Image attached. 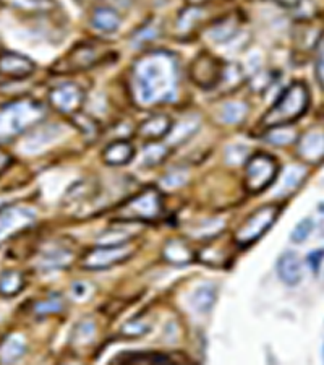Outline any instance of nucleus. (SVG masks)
<instances>
[{
	"label": "nucleus",
	"instance_id": "f257e3e1",
	"mask_svg": "<svg viewBox=\"0 0 324 365\" xmlns=\"http://www.w3.org/2000/svg\"><path fill=\"white\" fill-rule=\"evenodd\" d=\"M133 89L141 106L174 101L178 93V65L174 55L166 50L141 55L133 65Z\"/></svg>",
	"mask_w": 324,
	"mask_h": 365
},
{
	"label": "nucleus",
	"instance_id": "f03ea898",
	"mask_svg": "<svg viewBox=\"0 0 324 365\" xmlns=\"http://www.w3.org/2000/svg\"><path fill=\"white\" fill-rule=\"evenodd\" d=\"M46 116V108L31 98H21L0 106V142L18 137L37 125Z\"/></svg>",
	"mask_w": 324,
	"mask_h": 365
},
{
	"label": "nucleus",
	"instance_id": "7ed1b4c3",
	"mask_svg": "<svg viewBox=\"0 0 324 365\" xmlns=\"http://www.w3.org/2000/svg\"><path fill=\"white\" fill-rule=\"evenodd\" d=\"M310 94L305 83L294 82L284 89L281 96L277 98L274 106L266 112L261 120V127L270 130V128L284 127L287 123H292L301 117L308 109Z\"/></svg>",
	"mask_w": 324,
	"mask_h": 365
},
{
	"label": "nucleus",
	"instance_id": "20e7f679",
	"mask_svg": "<svg viewBox=\"0 0 324 365\" xmlns=\"http://www.w3.org/2000/svg\"><path fill=\"white\" fill-rule=\"evenodd\" d=\"M162 215V198L158 189L149 187L127 201L117 211V216L125 223L132 221H154Z\"/></svg>",
	"mask_w": 324,
	"mask_h": 365
},
{
	"label": "nucleus",
	"instance_id": "39448f33",
	"mask_svg": "<svg viewBox=\"0 0 324 365\" xmlns=\"http://www.w3.org/2000/svg\"><path fill=\"white\" fill-rule=\"evenodd\" d=\"M277 161L270 155L251 156L245 167V189L248 193H260L274 182L277 177Z\"/></svg>",
	"mask_w": 324,
	"mask_h": 365
},
{
	"label": "nucleus",
	"instance_id": "423d86ee",
	"mask_svg": "<svg viewBox=\"0 0 324 365\" xmlns=\"http://www.w3.org/2000/svg\"><path fill=\"white\" fill-rule=\"evenodd\" d=\"M279 216V208L267 205L256 210L236 232V244L238 247H250L256 240L262 237V234L270 231V228L274 224Z\"/></svg>",
	"mask_w": 324,
	"mask_h": 365
},
{
	"label": "nucleus",
	"instance_id": "0eeeda50",
	"mask_svg": "<svg viewBox=\"0 0 324 365\" xmlns=\"http://www.w3.org/2000/svg\"><path fill=\"white\" fill-rule=\"evenodd\" d=\"M108 54V47L104 44L98 43H83L78 44L75 49L70 50V54L59 62L55 70L60 73H70V72H81L86 70L89 67H94L104 59Z\"/></svg>",
	"mask_w": 324,
	"mask_h": 365
},
{
	"label": "nucleus",
	"instance_id": "6e6552de",
	"mask_svg": "<svg viewBox=\"0 0 324 365\" xmlns=\"http://www.w3.org/2000/svg\"><path fill=\"white\" fill-rule=\"evenodd\" d=\"M133 252H135V249L128 242L99 245L94 247L83 257L81 265L86 269H105L128 260L133 255Z\"/></svg>",
	"mask_w": 324,
	"mask_h": 365
},
{
	"label": "nucleus",
	"instance_id": "1a4fd4ad",
	"mask_svg": "<svg viewBox=\"0 0 324 365\" xmlns=\"http://www.w3.org/2000/svg\"><path fill=\"white\" fill-rule=\"evenodd\" d=\"M36 213L28 206L8 205L0 210V244L35 224Z\"/></svg>",
	"mask_w": 324,
	"mask_h": 365
},
{
	"label": "nucleus",
	"instance_id": "9d476101",
	"mask_svg": "<svg viewBox=\"0 0 324 365\" xmlns=\"http://www.w3.org/2000/svg\"><path fill=\"white\" fill-rule=\"evenodd\" d=\"M222 72H224V67H222L219 59H216L214 55L208 52H201L192 62L190 78H192V82L197 86L203 89H212L221 83Z\"/></svg>",
	"mask_w": 324,
	"mask_h": 365
},
{
	"label": "nucleus",
	"instance_id": "9b49d317",
	"mask_svg": "<svg viewBox=\"0 0 324 365\" xmlns=\"http://www.w3.org/2000/svg\"><path fill=\"white\" fill-rule=\"evenodd\" d=\"M83 99H85V94L75 83H64V85L55 86L49 93L50 106L62 112V114H76L81 108Z\"/></svg>",
	"mask_w": 324,
	"mask_h": 365
},
{
	"label": "nucleus",
	"instance_id": "f8f14e48",
	"mask_svg": "<svg viewBox=\"0 0 324 365\" xmlns=\"http://www.w3.org/2000/svg\"><path fill=\"white\" fill-rule=\"evenodd\" d=\"M36 65L30 57L23 54L13 52V50H4L0 52V75L23 80L35 72Z\"/></svg>",
	"mask_w": 324,
	"mask_h": 365
},
{
	"label": "nucleus",
	"instance_id": "ddd939ff",
	"mask_svg": "<svg viewBox=\"0 0 324 365\" xmlns=\"http://www.w3.org/2000/svg\"><path fill=\"white\" fill-rule=\"evenodd\" d=\"M297 153L308 164H318L324 159V132L311 130L299 140Z\"/></svg>",
	"mask_w": 324,
	"mask_h": 365
},
{
	"label": "nucleus",
	"instance_id": "4468645a",
	"mask_svg": "<svg viewBox=\"0 0 324 365\" xmlns=\"http://www.w3.org/2000/svg\"><path fill=\"white\" fill-rule=\"evenodd\" d=\"M277 276L287 286H297L301 281V263L295 252H284L277 260Z\"/></svg>",
	"mask_w": 324,
	"mask_h": 365
},
{
	"label": "nucleus",
	"instance_id": "2eb2a0df",
	"mask_svg": "<svg viewBox=\"0 0 324 365\" xmlns=\"http://www.w3.org/2000/svg\"><path fill=\"white\" fill-rule=\"evenodd\" d=\"M172 120L167 116H154L138 127V135L144 140H159L169 135Z\"/></svg>",
	"mask_w": 324,
	"mask_h": 365
},
{
	"label": "nucleus",
	"instance_id": "dca6fc26",
	"mask_svg": "<svg viewBox=\"0 0 324 365\" xmlns=\"http://www.w3.org/2000/svg\"><path fill=\"white\" fill-rule=\"evenodd\" d=\"M133 155H135L133 146L128 142H124V140H119V142L110 143L104 150L103 159L109 166H124L132 161Z\"/></svg>",
	"mask_w": 324,
	"mask_h": 365
},
{
	"label": "nucleus",
	"instance_id": "f3484780",
	"mask_svg": "<svg viewBox=\"0 0 324 365\" xmlns=\"http://www.w3.org/2000/svg\"><path fill=\"white\" fill-rule=\"evenodd\" d=\"M26 342L23 336L12 335L2 342L0 346V362L2 364H15L25 356Z\"/></svg>",
	"mask_w": 324,
	"mask_h": 365
},
{
	"label": "nucleus",
	"instance_id": "a211bd4d",
	"mask_svg": "<svg viewBox=\"0 0 324 365\" xmlns=\"http://www.w3.org/2000/svg\"><path fill=\"white\" fill-rule=\"evenodd\" d=\"M91 23L103 33H115L120 26V15L109 7H99L94 10Z\"/></svg>",
	"mask_w": 324,
	"mask_h": 365
},
{
	"label": "nucleus",
	"instance_id": "6ab92c4d",
	"mask_svg": "<svg viewBox=\"0 0 324 365\" xmlns=\"http://www.w3.org/2000/svg\"><path fill=\"white\" fill-rule=\"evenodd\" d=\"M25 276L18 269H7L0 274V296L13 297L23 289Z\"/></svg>",
	"mask_w": 324,
	"mask_h": 365
},
{
	"label": "nucleus",
	"instance_id": "aec40b11",
	"mask_svg": "<svg viewBox=\"0 0 324 365\" xmlns=\"http://www.w3.org/2000/svg\"><path fill=\"white\" fill-rule=\"evenodd\" d=\"M162 257L169 263H174V265H185L192 260V252H190L188 245L183 240L177 239L166 244L164 250H162Z\"/></svg>",
	"mask_w": 324,
	"mask_h": 365
},
{
	"label": "nucleus",
	"instance_id": "412c9836",
	"mask_svg": "<svg viewBox=\"0 0 324 365\" xmlns=\"http://www.w3.org/2000/svg\"><path fill=\"white\" fill-rule=\"evenodd\" d=\"M216 288L211 284L201 286L192 297V305L198 313H209L212 305L216 302Z\"/></svg>",
	"mask_w": 324,
	"mask_h": 365
},
{
	"label": "nucleus",
	"instance_id": "4be33fe9",
	"mask_svg": "<svg viewBox=\"0 0 324 365\" xmlns=\"http://www.w3.org/2000/svg\"><path fill=\"white\" fill-rule=\"evenodd\" d=\"M5 2L25 13H46L55 7L52 0H5Z\"/></svg>",
	"mask_w": 324,
	"mask_h": 365
},
{
	"label": "nucleus",
	"instance_id": "5701e85b",
	"mask_svg": "<svg viewBox=\"0 0 324 365\" xmlns=\"http://www.w3.org/2000/svg\"><path fill=\"white\" fill-rule=\"evenodd\" d=\"M237 31H238V20L236 16H231V18L222 20L221 23H217L214 28H212L209 35L212 38V41L226 43L231 38L236 36Z\"/></svg>",
	"mask_w": 324,
	"mask_h": 365
},
{
	"label": "nucleus",
	"instance_id": "b1692460",
	"mask_svg": "<svg viewBox=\"0 0 324 365\" xmlns=\"http://www.w3.org/2000/svg\"><path fill=\"white\" fill-rule=\"evenodd\" d=\"M117 361H122L125 364H170L172 359L169 356H164V354H158V352H153V354L141 352V354H128V356H119L115 359V362Z\"/></svg>",
	"mask_w": 324,
	"mask_h": 365
},
{
	"label": "nucleus",
	"instance_id": "393cba45",
	"mask_svg": "<svg viewBox=\"0 0 324 365\" xmlns=\"http://www.w3.org/2000/svg\"><path fill=\"white\" fill-rule=\"evenodd\" d=\"M305 176H306V172H305L303 167H299V166L289 167V171L284 174L281 189L277 190V193L287 195L290 192H294V190L301 184V181H303Z\"/></svg>",
	"mask_w": 324,
	"mask_h": 365
},
{
	"label": "nucleus",
	"instance_id": "a878e982",
	"mask_svg": "<svg viewBox=\"0 0 324 365\" xmlns=\"http://www.w3.org/2000/svg\"><path fill=\"white\" fill-rule=\"evenodd\" d=\"M248 114V106L245 103H227L221 109V119L226 123H238L242 122Z\"/></svg>",
	"mask_w": 324,
	"mask_h": 365
},
{
	"label": "nucleus",
	"instance_id": "bb28decb",
	"mask_svg": "<svg viewBox=\"0 0 324 365\" xmlns=\"http://www.w3.org/2000/svg\"><path fill=\"white\" fill-rule=\"evenodd\" d=\"M64 308H65V302L62 299V296L54 294L46 301L37 302L35 305V313L37 317H46V315H52V313H60Z\"/></svg>",
	"mask_w": 324,
	"mask_h": 365
},
{
	"label": "nucleus",
	"instance_id": "cd10ccee",
	"mask_svg": "<svg viewBox=\"0 0 324 365\" xmlns=\"http://www.w3.org/2000/svg\"><path fill=\"white\" fill-rule=\"evenodd\" d=\"M71 254L66 250H52L42 257L41 268L42 269H52V268H64L70 263Z\"/></svg>",
	"mask_w": 324,
	"mask_h": 365
},
{
	"label": "nucleus",
	"instance_id": "c85d7f7f",
	"mask_svg": "<svg viewBox=\"0 0 324 365\" xmlns=\"http://www.w3.org/2000/svg\"><path fill=\"white\" fill-rule=\"evenodd\" d=\"M199 262L209 266H222L227 262V254L222 247H206L199 252Z\"/></svg>",
	"mask_w": 324,
	"mask_h": 365
},
{
	"label": "nucleus",
	"instance_id": "c756f323",
	"mask_svg": "<svg viewBox=\"0 0 324 365\" xmlns=\"http://www.w3.org/2000/svg\"><path fill=\"white\" fill-rule=\"evenodd\" d=\"M167 156V146L161 143H149L144 148L143 153V162L146 166H156L166 159Z\"/></svg>",
	"mask_w": 324,
	"mask_h": 365
},
{
	"label": "nucleus",
	"instance_id": "7c9ffc66",
	"mask_svg": "<svg viewBox=\"0 0 324 365\" xmlns=\"http://www.w3.org/2000/svg\"><path fill=\"white\" fill-rule=\"evenodd\" d=\"M270 133L266 135L267 142H271L272 145H290L292 142H295L297 135H295L294 130H289V128H282V127H276V128H270L267 130Z\"/></svg>",
	"mask_w": 324,
	"mask_h": 365
},
{
	"label": "nucleus",
	"instance_id": "2f4dec72",
	"mask_svg": "<svg viewBox=\"0 0 324 365\" xmlns=\"http://www.w3.org/2000/svg\"><path fill=\"white\" fill-rule=\"evenodd\" d=\"M313 228H315V224H313V219L311 218L301 219V221L297 224V226H295L292 234H290V240H292L294 244L305 242V240L310 237Z\"/></svg>",
	"mask_w": 324,
	"mask_h": 365
},
{
	"label": "nucleus",
	"instance_id": "473e14b6",
	"mask_svg": "<svg viewBox=\"0 0 324 365\" xmlns=\"http://www.w3.org/2000/svg\"><path fill=\"white\" fill-rule=\"evenodd\" d=\"M187 179H188L187 172L174 171V172L167 174V176L162 179V185H164L166 189H178L187 182Z\"/></svg>",
	"mask_w": 324,
	"mask_h": 365
},
{
	"label": "nucleus",
	"instance_id": "72a5a7b5",
	"mask_svg": "<svg viewBox=\"0 0 324 365\" xmlns=\"http://www.w3.org/2000/svg\"><path fill=\"white\" fill-rule=\"evenodd\" d=\"M236 146V151L237 153H233V150L228 146L227 151H226V161L228 162V164H233L237 166L240 164V162L245 161V156L248 155V148L247 146H242V145H233Z\"/></svg>",
	"mask_w": 324,
	"mask_h": 365
},
{
	"label": "nucleus",
	"instance_id": "f704fd0d",
	"mask_svg": "<svg viewBox=\"0 0 324 365\" xmlns=\"http://www.w3.org/2000/svg\"><path fill=\"white\" fill-rule=\"evenodd\" d=\"M323 260H324V249L313 250L311 254L306 257V263H308V266L311 268V271L315 274H318V271H320Z\"/></svg>",
	"mask_w": 324,
	"mask_h": 365
},
{
	"label": "nucleus",
	"instance_id": "c9c22d12",
	"mask_svg": "<svg viewBox=\"0 0 324 365\" xmlns=\"http://www.w3.org/2000/svg\"><path fill=\"white\" fill-rule=\"evenodd\" d=\"M148 330H149L148 325H143L139 322H128L125 327L122 328V331H124L127 336H141L146 333Z\"/></svg>",
	"mask_w": 324,
	"mask_h": 365
},
{
	"label": "nucleus",
	"instance_id": "e433bc0d",
	"mask_svg": "<svg viewBox=\"0 0 324 365\" xmlns=\"http://www.w3.org/2000/svg\"><path fill=\"white\" fill-rule=\"evenodd\" d=\"M10 164H12V156H10L7 151L0 150V174L7 169Z\"/></svg>",
	"mask_w": 324,
	"mask_h": 365
},
{
	"label": "nucleus",
	"instance_id": "4c0bfd02",
	"mask_svg": "<svg viewBox=\"0 0 324 365\" xmlns=\"http://www.w3.org/2000/svg\"><path fill=\"white\" fill-rule=\"evenodd\" d=\"M316 75H318V80H320V83H321V86L324 88V49H323V52L320 54V59H318Z\"/></svg>",
	"mask_w": 324,
	"mask_h": 365
},
{
	"label": "nucleus",
	"instance_id": "58836bf2",
	"mask_svg": "<svg viewBox=\"0 0 324 365\" xmlns=\"http://www.w3.org/2000/svg\"><path fill=\"white\" fill-rule=\"evenodd\" d=\"M276 2L284 5V7H297L301 0H276Z\"/></svg>",
	"mask_w": 324,
	"mask_h": 365
},
{
	"label": "nucleus",
	"instance_id": "ea45409f",
	"mask_svg": "<svg viewBox=\"0 0 324 365\" xmlns=\"http://www.w3.org/2000/svg\"><path fill=\"white\" fill-rule=\"evenodd\" d=\"M206 2H209V0H188V4H192V5H201Z\"/></svg>",
	"mask_w": 324,
	"mask_h": 365
},
{
	"label": "nucleus",
	"instance_id": "a19ab883",
	"mask_svg": "<svg viewBox=\"0 0 324 365\" xmlns=\"http://www.w3.org/2000/svg\"><path fill=\"white\" fill-rule=\"evenodd\" d=\"M320 235H321V237H324V219H323L321 224H320Z\"/></svg>",
	"mask_w": 324,
	"mask_h": 365
},
{
	"label": "nucleus",
	"instance_id": "79ce46f5",
	"mask_svg": "<svg viewBox=\"0 0 324 365\" xmlns=\"http://www.w3.org/2000/svg\"><path fill=\"white\" fill-rule=\"evenodd\" d=\"M2 82H4V78H2V75H0V85H2Z\"/></svg>",
	"mask_w": 324,
	"mask_h": 365
},
{
	"label": "nucleus",
	"instance_id": "37998d69",
	"mask_svg": "<svg viewBox=\"0 0 324 365\" xmlns=\"http://www.w3.org/2000/svg\"><path fill=\"white\" fill-rule=\"evenodd\" d=\"M78 2H89V0H78Z\"/></svg>",
	"mask_w": 324,
	"mask_h": 365
}]
</instances>
